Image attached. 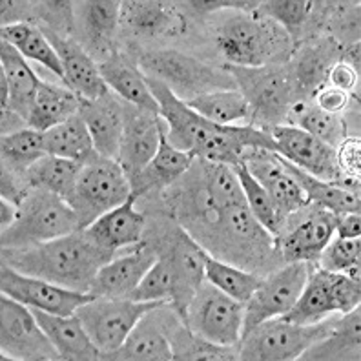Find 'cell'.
I'll return each mask as SVG.
<instances>
[{
	"mask_svg": "<svg viewBox=\"0 0 361 361\" xmlns=\"http://www.w3.org/2000/svg\"><path fill=\"white\" fill-rule=\"evenodd\" d=\"M286 161V159H285ZM286 166L295 176V179L300 180L303 190L307 192L310 204L322 207L325 210L332 212V214H347V212H360L361 201L360 194L345 190L341 186L329 183V180H322L317 177L310 176V173L303 172L298 166L286 161Z\"/></svg>",
	"mask_w": 361,
	"mask_h": 361,
	"instance_id": "74e56055",
	"label": "cell"
},
{
	"mask_svg": "<svg viewBox=\"0 0 361 361\" xmlns=\"http://www.w3.org/2000/svg\"><path fill=\"white\" fill-rule=\"evenodd\" d=\"M0 217H2V230L13 225V221L17 219V204L2 199L0 201Z\"/></svg>",
	"mask_w": 361,
	"mask_h": 361,
	"instance_id": "816d5d0a",
	"label": "cell"
},
{
	"mask_svg": "<svg viewBox=\"0 0 361 361\" xmlns=\"http://www.w3.org/2000/svg\"><path fill=\"white\" fill-rule=\"evenodd\" d=\"M186 6L199 11V13H216V11H247L252 13L259 8V2H247V0H212V2H204V0H197V2H186Z\"/></svg>",
	"mask_w": 361,
	"mask_h": 361,
	"instance_id": "681fc988",
	"label": "cell"
},
{
	"mask_svg": "<svg viewBox=\"0 0 361 361\" xmlns=\"http://www.w3.org/2000/svg\"><path fill=\"white\" fill-rule=\"evenodd\" d=\"M0 62H2L0 73L6 77L9 92L8 110L6 111L18 115L20 119L27 123L37 97V90H39V84L42 79L27 64L26 59L18 53V49L4 42V40L0 44ZM6 111H2V114H6Z\"/></svg>",
	"mask_w": 361,
	"mask_h": 361,
	"instance_id": "4316f807",
	"label": "cell"
},
{
	"mask_svg": "<svg viewBox=\"0 0 361 361\" xmlns=\"http://www.w3.org/2000/svg\"><path fill=\"white\" fill-rule=\"evenodd\" d=\"M334 235L336 238H345V239L361 238L360 212H347V214H339Z\"/></svg>",
	"mask_w": 361,
	"mask_h": 361,
	"instance_id": "f907efd6",
	"label": "cell"
},
{
	"mask_svg": "<svg viewBox=\"0 0 361 361\" xmlns=\"http://www.w3.org/2000/svg\"><path fill=\"white\" fill-rule=\"evenodd\" d=\"M121 26L141 37H166L185 31V17L172 2L128 0L121 2Z\"/></svg>",
	"mask_w": 361,
	"mask_h": 361,
	"instance_id": "d4e9b609",
	"label": "cell"
},
{
	"mask_svg": "<svg viewBox=\"0 0 361 361\" xmlns=\"http://www.w3.org/2000/svg\"><path fill=\"white\" fill-rule=\"evenodd\" d=\"M285 124L298 126V128L309 132L310 135L323 141L325 145L332 146V148H338L347 139L343 119L339 115L319 110L307 97H298L292 102L290 110L286 114Z\"/></svg>",
	"mask_w": 361,
	"mask_h": 361,
	"instance_id": "d590c367",
	"label": "cell"
},
{
	"mask_svg": "<svg viewBox=\"0 0 361 361\" xmlns=\"http://www.w3.org/2000/svg\"><path fill=\"white\" fill-rule=\"evenodd\" d=\"M80 104L82 99L73 90L40 80L27 126L39 132H48L53 126L79 114Z\"/></svg>",
	"mask_w": 361,
	"mask_h": 361,
	"instance_id": "f1b7e54d",
	"label": "cell"
},
{
	"mask_svg": "<svg viewBox=\"0 0 361 361\" xmlns=\"http://www.w3.org/2000/svg\"><path fill=\"white\" fill-rule=\"evenodd\" d=\"M166 303L155 301H133L130 298H99L95 295L90 303L79 307V317L95 347L104 354L115 353L126 341L133 326L139 323L148 310Z\"/></svg>",
	"mask_w": 361,
	"mask_h": 361,
	"instance_id": "8fae6325",
	"label": "cell"
},
{
	"mask_svg": "<svg viewBox=\"0 0 361 361\" xmlns=\"http://www.w3.org/2000/svg\"><path fill=\"white\" fill-rule=\"evenodd\" d=\"M360 307L341 314L332 331L314 343L300 360H360Z\"/></svg>",
	"mask_w": 361,
	"mask_h": 361,
	"instance_id": "f546056e",
	"label": "cell"
},
{
	"mask_svg": "<svg viewBox=\"0 0 361 361\" xmlns=\"http://www.w3.org/2000/svg\"><path fill=\"white\" fill-rule=\"evenodd\" d=\"M185 102L195 114L214 124L221 126L250 124V106L238 88L216 90Z\"/></svg>",
	"mask_w": 361,
	"mask_h": 361,
	"instance_id": "836d02e7",
	"label": "cell"
},
{
	"mask_svg": "<svg viewBox=\"0 0 361 361\" xmlns=\"http://www.w3.org/2000/svg\"><path fill=\"white\" fill-rule=\"evenodd\" d=\"M80 230L79 217L66 199L27 186L17 204V219L2 230V248H23Z\"/></svg>",
	"mask_w": 361,
	"mask_h": 361,
	"instance_id": "277c9868",
	"label": "cell"
},
{
	"mask_svg": "<svg viewBox=\"0 0 361 361\" xmlns=\"http://www.w3.org/2000/svg\"><path fill=\"white\" fill-rule=\"evenodd\" d=\"M264 132L272 137L276 152L288 163L317 179L338 185L341 173L336 159V148L290 124L270 126L264 128Z\"/></svg>",
	"mask_w": 361,
	"mask_h": 361,
	"instance_id": "2e32d148",
	"label": "cell"
},
{
	"mask_svg": "<svg viewBox=\"0 0 361 361\" xmlns=\"http://www.w3.org/2000/svg\"><path fill=\"white\" fill-rule=\"evenodd\" d=\"M357 73L356 66H353L350 62L339 59L331 66L329 73H326V84L332 86V88H338L341 92H350L357 84Z\"/></svg>",
	"mask_w": 361,
	"mask_h": 361,
	"instance_id": "c3c4849f",
	"label": "cell"
},
{
	"mask_svg": "<svg viewBox=\"0 0 361 361\" xmlns=\"http://www.w3.org/2000/svg\"><path fill=\"white\" fill-rule=\"evenodd\" d=\"M170 303L148 310L115 353L104 354L101 360L111 361H170L173 360L170 343V325L179 312Z\"/></svg>",
	"mask_w": 361,
	"mask_h": 361,
	"instance_id": "e0dca14e",
	"label": "cell"
},
{
	"mask_svg": "<svg viewBox=\"0 0 361 361\" xmlns=\"http://www.w3.org/2000/svg\"><path fill=\"white\" fill-rule=\"evenodd\" d=\"M0 350L8 360L53 361L59 353L30 307L2 294L0 298Z\"/></svg>",
	"mask_w": 361,
	"mask_h": 361,
	"instance_id": "4fadbf2b",
	"label": "cell"
},
{
	"mask_svg": "<svg viewBox=\"0 0 361 361\" xmlns=\"http://www.w3.org/2000/svg\"><path fill=\"white\" fill-rule=\"evenodd\" d=\"M314 8L316 4L309 0H269V2H259L257 13L285 27L292 37L294 31H300L309 23Z\"/></svg>",
	"mask_w": 361,
	"mask_h": 361,
	"instance_id": "ee69618b",
	"label": "cell"
},
{
	"mask_svg": "<svg viewBox=\"0 0 361 361\" xmlns=\"http://www.w3.org/2000/svg\"><path fill=\"white\" fill-rule=\"evenodd\" d=\"M37 322L42 326L48 339L59 353L61 360L66 361H95L101 360V350L95 347L84 325L75 314L62 316V314L44 312V310L31 309Z\"/></svg>",
	"mask_w": 361,
	"mask_h": 361,
	"instance_id": "cb8c5ba5",
	"label": "cell"
},
{
	"mask_svg": "<svg viewBox=\"0 0 361 361\" xmlns=\"http://www.w3.org/2000/svg\"><path fill=\"white\" fill-rule=\"evenodd\" d=\"M132 194V183L119 161L99 155L82 166L68 203L75 210L82 230L108 210L126 203Z\"/></svg>",
	"mask_w": 361,
	"mask_h": 361,
	"instance_id": "9c48e42d",
	"label": "cell"
},
{
	"mask_svg": "<svg viewBox=\"0 0 361 361\" xmlns=\"http://www.w3.org/2000/svg\"><path fill=\"white\" fill-rule=\"evenodd\" d=\"M137 195L126 203L115 207L114 210H108L101 217L93 221L84 230V233L92 239L95 245H99L104 250L115 254L121 248L135 247L142 243V232H145V216L135 210Z\"/></svg>",
	"mask_w": 361,
	"mask_h": 361,
	"instance_id": "603a6c76",
	"label": "cell"
},
{
	"mask_svg": "<svg viewBox=\"0 0 361 361\" xmlns=\"http://www.w3.org/2000/svg\"><path fill=\"white\" fill-rule=\"evenodd\" d=\"M57 51L66 75V86L84 101H95L110 92L101 75L99 64L90 57V53L70 37H61L53 30H42Z\"/></svg>",
	"mask_w": 361,
	"mask_h": 361,
	"instance_id": "ffe728a7",
	"label": "cell"
},
{
	"mask_svg": "<svg viewBox=\"0 0 361 361\" xmlns=\"http://www.w3.org/2000/svg\"><path fill=\"white\" fill-rule=\"evenodd\" d=\"M114 256L77 230L31 247L2 248V264L70 290L90 292L101 267Z\"/></svg>",
	"mask_w": 361,
	"mask_h": 361,
	"instance_id": "7a4b0ae2",
	"label": "cell"
},
{
	"mask_svg": "<svg viewBox=\"0 0 361 361\" xmlns=\"http://www.w3.org/2000/svg\"><path fill=\"white\" fill-rule=\"evenodd\" d=\"M137 66L146 77L168 86L180 101H188L216 90L238 88L225 66H210L177 49L141 53L137 59Z\"/></svg>",
	"mask_w": 361,
	"mask_h": 361,
	"instance_id": "5b68a950",
	"label": "cell"
},
{
	"mask_svg": "<svg viewBox=\"0 0 361 361\" xmlns=\"http://www.w3.org/2000/svg\"><path fill=\"white\" fill-rule=\"evenodd\" d=\"M233 170L238 173L243 194H245V199H247L248 210L252 212V216L256 217V221L264 232H269L274 238H279V232H281V226L285 225V221L279 216L278 208L274 204L269 192L263 188L259 180H256L250 176V172H248L247 166L243 163L235 164Z\"/></svg>",
	"mask_w": 361,
	"mask_h": 361,
	"instance_id": "60d3db41",
	"label": "cell"
},
{
	"mask_svg": "<svg viewBox=\"0 0 361 361\" xmlns=\"http://www.w3.org/2000/svg\"><path fill=\"white\" fill-rule=\"evenodd\" d=\"M361 257V239H345V238H332L331 243L326 245L322 256L317 257V269L329 270V272H348L350 269L360 264Z\"/></svg>",
	"mask_w": 361,
	"mask_h": 361,
	"instance_id": "f6af8a7d",
	"label": "cell"
},
{
	"mask_svg": "<svg viewBox=\"0 0 361 361\" xmlns=\"http://www.w3.org/2000/svg\"><path fill=\"white\" fill-rule=\"evenodd\" d=\"M194 155L177 150L176 146L168 142L166 124L161 119V141H159V148L154 159L141 173H137L133 179H130L133 195L139 197V195L150 192L152 188H164V186L172 185L194 166Z\"/></svg>",
	"mask_w": 361,
	"mask_h": 361,
	"instance_id": "83f0119b",
	"label": "cell"
},
{
	"mask_svg": "<svg viewBox=\"0 0 361 361\" xmlns=\"http://www.w3.org/2000/svg\"><path fill=\"white\" fill-rule=\"evenodd\" d=\"M312 102L319 110L326 111V114L339 115L347 108L348 93L341 92L338 88H332L329 84H323L322 88H317L312 93Z\"/></svg>",
	"mask_w": 361,
	"mask_h": 361,
	"instance_id": "7dc6e473",
	"label": "cell"
},
{
	"mask_svg": "<svg viewBox=\"0 0 361 361\" xmlns=\"http://www.w3.org/2000/svg\"><path fill=\"white\" fill-rule=\"evenodd\" d=\"M241 163L247 166L250 176L259 180L263 188L272 197L279 216L286 221L295 212L310 207L307 192L294 173L288 170L286 161L278 152L264 148H247L241 157Z\"/></svg>",
	"mask_w": 361,
	"mask_h": 361,
	"instance_id": "5bb4252c",
	"label": "cell"
},
{
	"mask_svg": "<svg viewBox=\"0 0 361 361\" xmlns=\"http://www.w3.org/2000/svg\"><path fill=\"white\" fill-rule=\"evenodd\" d=\"M361 283L348 278L347 274L329 272L312 264L309 279L300 298L285 319L301 325L323 322L331 316H341L360 307Z\"/></svg>",
	"mask_w": 361,
	"mask_h": 361,
	"instance_id": "30bf717a",
	"label": "cell"
},
{
	"mask_svg": "<svg viewBox=\"0 0 361 361\" xmlns=\"http://www.w3.org/2000/svg\"><path fill=\"white\" fill-rule=\"evenodd\" d=\"M155 261L157 254L145 243H139L126 256H114L102 264L90 292L99 298H128Z\"/></svg>",
	"mask_w": 361,
	"mask_h": 361,
	"instance_id": "44dd1931",
	"label": "cell"
},
{
	"mask_svg": "<svg viewBox=\"0 0 361 361\" xmlns=\"http://www.w3.org/2000/svg\"><path fill=\"white\" fill-rule=\"evenodd\" d=\"M161 141V115L124 102V130L121 141L119 163L128 179L141 173Z\"/></svg>",
	"mask_w": 361,
	"mask_h": 361,
	"instance_id": "ac0fdd59",
	"label": "cell"
},
{
	"mask_svg": "<svg viewBox=\"0 0 361 361\" xmlns=\"http://www.w3.org/2000/svg\"><path fill=\"white\" fill-rule=\"evenodd\" d=\"M341 49L332 40L322 42H310L300 53H292L294 62H286L288 71L295 82L298 92H316L326 84V73L331 66L338 61V53Z\"/></svg>",
	"mask_w": 361,
	"mask_h": 361,
	"instance_id": "1f68e13d",
	"label": "cell"
},
{
	"mask_svg": "<svg viewBox=\"0 0 361 361\" xmlns=\"http://www.w3.org/2000/svg\"><path fill=\"white\" fill-rule=\"evenodd\" d=\"M99 70L106 86L126 104L159 114V102L154 97L146 77L137 64H132L121 53L114 51L110 57L99 62Z\"/></svg>",
	"mask_w": 361,
	"mask_h": 361,
	"instance_id": "484cf974",
	"label": "cell"
},
{
	"mask_svg": "<svg viewBox=\"0 0 361 361\" xmlns=\"http://www.w3.org/2000/svg\"><path fill=\"white\" fill-rule=\"evenodd\" d=\"M177 274L173 263L166 257H157L152 269L145 274L135 290L128 295L133 301H155V303H170L176 300Z\"/></svg>",
	"mask_w": 361,
	"mask_h": 361,
	"instance_id": "7bdbcfd3",
	"label": "cell"
},
{
	"mask_svg": "<svg viewBox=\"0 0 361 361\" xmlns=\"http://www.w3.org/2000/svg\"><path fill=\"white\" fill-rule=\"evenodd\" d=\"M170 343H172L173 360L185 361H230L238 360V348L221 347V345L210 343L201 336L194 334L185 325L180 314L173 317L170 325Z\"/></svg>",
	"mask_w": 361,
	"mask_h": 361,
	"instance_id": "f35d334b",
	"label": "cell"
},
{
	"mask_svg": "<svg viewBox=\"0 0 361 361\" xmlns=\"http://www.w3.org/2000/svg\"><path fill=\"white\" fill-rule=\"evenodd\" d=\"M80 18L90 40L95 46H108L111 51V40L121 26V2L115 0H93L80 4Z\"/></svg>",
	"mask_w": 361,
	"mask_h": 361,
	"instance_id": "b9f144b4",
	"label": "cell"
},
{
	"mask_svg": "<svg viewBox=\"0 0 361 361\" xmlns=\"http://www.w3.org/2000/svg\"><path fill=\"white\" fill-rule=\"evenodd\" d=\"M338 214L312 204V212L298 223L290 232L278 238V248L286 263L292 261H307L316 263L317 257L334 238Z\"/></svg>",
	"mask_w": 361,
	"mask_h": 361,
	"instance_id": "d6986e66",
	"label": "cell"
},
{
	"mask_svg": "<svg viewBox=\"0 0 361 361\" xmlns=\"http://www.w3.org/2000/svg\"><path fill=\"white\" fill-rule=\"evenodd\" d=\"M312 264L307 261H292L269 278L261 279L256 292L245 303L243 336L261 323L285 316L294 307L309 279Z\"/></svg>",
	"mask_w": 361,
	"mask_h": 361,
	"instance_id": "7c38bea8",
	"label": "cell"
},
{
	"mask_svg": "<svg viewBox=\"0 0 361 361\" xmlns=\"http://www.w3.org/2000/svg\"><path fill=\"white\" fill-rule=\"evenodd\" d=\"M185 325L194 334L221 347L238 348L245 325V303L221 292L210 283H201L180 310Z\"/></svg>",
	"mask_w": 361,
	"mask_h": 361,
	"instance_id": "ba28073f",
	"label": "cell"
},
{
	"mask_svg": "<svg viewBox=\"0 0 361 361\" xmlns=\"http://www.w3.org/2000/svg\"><path fill=\"white\" fill-rule=\"evenodd\" d=\"M93 146L101 157L119 161L124 130V101L108 92L95 101H84L79 110Z\"/></svg>",
	"mask_w": 361,
	"mask_h": 361,
	"instance_id": "7402d4cb",
	"label": "cell"
},
{
	"mask_svg": "<svg viewBox=\"0 0 361 361\" xmlns=\"http://www.w3.org/2000/svg\"><path fill=\"white\" fill-rule=\"evenodd\" d=\"M217 49L230 66L261 68L286 64L292 57V37L270 18L238 11L216 30Z\"/></svg>",
	"mask_w": 361,
	"mask_h": 361,
	"instance_id": "3957f363",
	"label": "cell"
},
{
	"mask_svg": "<svg viewBox=\"0 0 361 361\" xmlns=\"http://www.w3.org/2000/svg\"><path fill=\"white\" fill-rule=\"evenodd\" d=\"M146 82L159 102V115L166 124L168 142L177 150L188 152L201 161L230 166L241 163L247 148L276 152L272 137L264 130L252 124H214L188 108L186 102L180 101L163 82L150 77H146Z\"/></svg>",
	"mask_w": 361,
	"mask_h": 361,
	"instance_id": "6da1fadb",
	"label": "cell"
},
{
	"mask_svg": "<svg viewBox=\"0 0 361 361\" xmlns=\"http://www.w3.org/2000/svg\"><path fill=\"white\" fill-rule=\"evenodd\" d=\"M331 316L317 323L288 322L285 317H274L261 323L241 338L238 360L243 361H292L300 360L314 343L325 338L338 322Z\"/></svg>",
	"mask_w": 361,
	"mask_h": 361,
	"instance_id": "52a82bcc",
	"label": "cell"
},
{
	"mask_svg": "<svg viewBox=\"0 0 361 361\" xmlns=\"http://www.w3.org/2000/svg\"><path fill=\"white\" fill-rule=\"evenodd\" d=\"M336 159H338V168L341 176L360 177V139L356 137L345 139L336 148Z\"/></svg>",
	"mask_w": 361,
	"mask_h": 361,
	"instance_id": "bcb514c9",
	"label": "cell"
},
{
	"mask_svg": "<svg viewBox=\"0 0 361 361\" xmlns=\"http://www.w3.org/2000/svg\"><path fill=\"white\" fill-rule=\"evenodd\" d=\"M0 290L4 295L26 305L30 309L62 314V316L75 314L79 307L90 303L95 298L90 292L70 290L64 286L53 285L46 279L20 274L8 264H2L0 269Z\"/></svg>",
	"mask_w": 361,
	"mask_h": 361,
	"instance_id": "9a60e30c",
	"label": "cell"
},
{
	"mask_svg": "<svg viewBox=\"0 0 361 361\" xmlns=\"http://www.w3.org/2000/svg\"><path fill=\"white\" fill-rule=\"evenodd\" d=\"M82 166L84 164L70 161V159L46 154L27 170L24 180L27 186L48 190V192L57 194L59 197L70 201L75 192L77 179H79Z\"/></svg>",
	"mask_w": 361,
	"mask_h": 361,
	"instance_id": "e575fe53",
	"label": "cell"
},
{
	"mask_svg": "<svg viewBox=\"0 0 361 361\" xmlns=\"http://www.w3.org/2000/svg\"><path fill=\"white\" fill-rule=\"evenodd\" d=\"M44 133V150L48 155H57L62 159H70L80 164H88L95 157H99L88 126L80 117V114L73 115L64 123L57 124Z\"/></svg>",
	"mask_w": 361,
	"mask_h": 361,
	"instance_id": "d6a6232c",
	"label": "cell"
},
{
	"mask_svg": "<svg viewBox=\"0 0 361 361\" xmlns=\"http://www.w3.org/2000/svg\"><path fill=\"white\" fill-rule=\"evenodd\" d=\"M44 155V133L39 130L26 126L18 132L2 135V168L23 180L27 170Z\"/></svg>",
	"mask_w": 361,
	"mask_h": 361,
	"instance_id": "8d00e7d4",
	"label": "cell"
},
{
	"mask_svg": "<svg viewBox=\"0 0 361 361\" xmlns=\"http://www.w3.org/2000/svg\"><path fill=\"white\" fill-rule=\"evenodd\" d=\"M239 92L250 106V124L263 128L285 124L292 102L300 97L286 64L239 68L225 64Z\"/></svg>",
	"mask_w": 361,
	"mask_h": 361,
	"instance_id": "8992f818",
	"label": "cell"
},
{
	"mask_svg": "<svg viewBox=\"0 0 361 361\" xmlns=\"http://www.w3.org/2000/svg\"><path fill=\"white\" fill-rule=\"evenodd\" d=\"M0 33H2V40L17 48L26 61L39 62L40 66H44L46 70L51 71L53 75H57L59 80H62L66 86V75H64L61 59H59L57 51L53 49L51 42L48 40L42 27L27 20V23L4 26Z\"/></svg>",
	"mask_w": 361,
	"mask_h": 361,
	"instance_id": "4dcf8cb0",
	"label": "cell"
},
{
	"mask_svg": "<svg viewBox=\"0 0 361 361\" xmlns=\"http://www.w3.org/2000/svg\"><path fill=\"white\" fill-rule=\"evenodd\" d=\"M204 278L210 285L241 303H247L250 300L261 281L254 274L208 256L207 252H204Z\"/></svg>",
	"mask_w": 361,
	"mask_h": 361,
	"instance_id": "ab89813d",
	"label": "cell"
}]
</instances>
